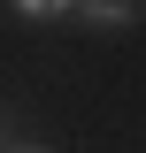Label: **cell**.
Listing matches in <instances>:
<instances>
[{
	"instance_id": "1",
	"label": "cell",
	"mask_w": 146,
	"mask_h": 153,
	"mask_svg": "<svg viewBox=\"0 0 146 153\" xmlns=\"http://www.w3.org/2000/svg\"><path fill=\"white\" fill-rule=\"evenodd\" d=\"M69 16L85 23V31H108V38H115V31H131V23L146 16V0H77Z\"/></svg>"
},
{
	"instance_id": "2",
	"label": "cell",
	"mask_w": 146,
	"mask_h": 153,
	"mask_svg": "<svg viewBox=\"0 0 146 153\" xmlns=\"http://www.w3.org/2000/svg\"><path fill=\"white\" fill-rule=\"evenodd\" d=\"M8 8H16L23 23H54V16H69L77 0H8Z\"/></svg>"
},
{
	"instance_id": "3",
	"label": "cell",
	"mask_w": 146,
	"mask_h": 153,
	"mask_svg": "<svg viewBox=\"0 0 146 153\" xmlns=\"http://www.w3.org/2000/svg\"><path fill=\"white\" fill-rule=\"evenodd\" d=\"M8 138H16V130H8V115H0V153H8Z\"/></svg>"
},
{
	"instance_id": "4",
	"label": "cell",
	"mask_w": 146,
	"mask_h": 153,
	"mask_svg": "<svg viewBox=\"0 0 146 153\" xmlns=\"http://www.w3.org/2000/svg\"><path fill=\"white\" fill-rule=\"evenodd\" d=\"M8 153H54V146H8Z\"/></svg>"
}]
</instances>
